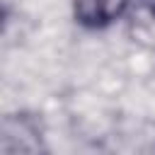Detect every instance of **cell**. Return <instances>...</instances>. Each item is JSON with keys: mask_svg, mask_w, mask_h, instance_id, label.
I'll list each match as a JSON object with an SVG mask.
<instances>
[{"mask_svg": "<svg viewBox=\"0 0 155 155\" xmlns=\"http://www.w3.org/2000/svg\"><path fill=\"white\" fill-rule=\"evenodd\" d=\"M133 34L155 48V0H138L133 12Z\"/></svg>", "mask_w": 155, "mask_h": 155, "instance_id": "cell-3", "label": "cell"}, {"mask_svg": "<svg viewBox=\"0 0 155 155\" xmlns=\"http://www.w3.org/2000/svg\"><path fill=\"white\" fill-rule=\"evenodd\" d=\"M2 155H48L41 124L31 114H7L2 121Z\"/></svg>", "mask_w": 155, "mask_h": 155, "instance_id": "cell-1", "label": "cell"}, {"mask_svg": "<svg viewBox=\"0 0 155 155\" xmlns=\"http://www.w3.org/2000/svg\"><path fill=\"white\" fill-rule=\"evenodd\" d=\"M131 0H73V17L85 29H104L114 24Z\"/></svg>", "mask_w": 155, "mask_h": 155, "instance_id": "cell-2", "label": "cell"}]
</instances>
